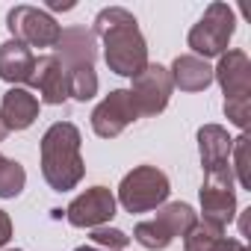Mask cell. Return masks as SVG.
Wrapping results in <instances>:
<instances>
[{"label": "cell", "instance_id": "obj_3", "mask_svg": "<svg viewBox=\"0 0 251 251\" xmlns=\"http://www.w3.org/2000/svg\"><path fill=\"white\" fill-rule=\"evenodd\" d=\"M236 30V15L227 3H210L201 21L189 30L186 45L192 48V56L198 59H213L227 53V45Z\"/></svg>", "mask_w": 251, "mask_h": 251}, {"label": "cell", "instance_id": "obj_13", "mask_svg": "<svg viewBox=\"0 0 251 251\" xmlns=\"http://www.w3.org/2000/svg\"><path fill=\"white\" fill-rule=\"evenodd\" d=\"M213 80H219L225 98H242L251 95V62L245 50H227L219 56V65L213 68Z\"/></svg>", "mask_w": 251, "mask_h": 251}, {"label": "cell", "instance_id": "obj_22", "mask_svg": "<svg viewBox=\"0 0 251 251\" xmlns=\"http://www.w3.org/2000/svg\"><path fill=\"white\" fill-rule=\"evenodd\" d=\"M230 175L242 189H251V175H248V136H236L233 139V151H230Z\"/></svg>", "mask_w": 251, "mask_h": 251}, {"label": "cell", "instance_id": "obj_23", "mask_svg": "<svg viewBox=\"0 0 251 251\" xmlns=\"http://www.w3.org/2000/svg\"><path fill=\"white\" fill-rule=\"evenodd\" d=\"M92 242L100 245V248H106V251H124V248H127V242H130V236L124 233V230H118V227L100 225V227L92 230Z\"/></svg>", "mask_w": 251, "mask_h": 251}, {"label": "cell", "instance_id": "obj_12", "mask_svg": "<svg viewBox=\"0 0 251 251\" xmlns=\"http://www.w3.org/2000/svg\"><path fill=\"white\" fill-rule=\"evenodd\" d=\"M56 48V59L65 68H95L98 59V39L92 30L86 27H68L59 33Z\"/></svg>", "mask_w": 251, "mask_h": 251}, {"label": "cell", "instance_id": "obj_19", "mask_svg": "<svg viewBox=\"0 0 251 251\" xmlns=\"http://www.w3.org/2000/svg\"><path fill=\"white\" fill-rule=\"evenodd\" d=\"M68 71V95L80 103L98 95V74L95 68H65Z\"/></svg>", "mask_w": 251, "mask_h": 251}, {"label": "cell", "instance_id": "obj_9", "mask_svg": "<svg viewBox=\"0 0 251 251\" xmlns=\"http://www.w3.org/2000/svg\"><path fill=\"white\" fill-rule=\"evenodd\" d=\"M115 216V195L106 189V186H92L86 189L83 195H77L68 210H65V219L68 225L74 227H100L106 225L109 219Z\"/></svg>", "mask_w": 251, "mask_h": 251}, {"label": "cell", "instance_id": "obj_18", "mask_svg": "<svg viewBox=\"0 0 251 251\" xmlns=\"http://www.w3.org/2000/svg\"><path fill=\"white\" fill-rule=\"evenodd\" d=\"M24 183H27L24 166L0 154V198H15V195H21Z\"/></svg>", "mask_w": 251, "mask_h": 251}, {"label": "cell", "instance_id": "obj_11", "mask_svg": "<svg viewBox=\"0 0 251 251\" xmlns=\"http://www.w3.org/2000/svg\"><path fill=\"white\" fill-rule=\"evenodd\" d=\"M198 151H201L204 175H227L230 172L233 136H227L222 124H204L198 130Z\"/></svg>", "mask_w": 251, "mask_h": 251}, {"label": "cell", "instance_id": "obj_10", "mask_svg": "<svg viewBox=\"0 0 251 251\" xmlns=\"http://www.w3.org/2000/svg\"><path fill=\"white\" fill-rule=\"evenodd\" d=\"M30 89L39 92V100L42 103H65L71 95H68V71L65 65L50 53V56H39L36 65H33V74H30Z\"/></svg>", "mask_w": 251, "mask_h": 251}, {"label": "cell", "instance_id": "obj_8", "mask_svg": "<svg viewBox=\"0 0 251 251\" xmlns=\"http://www.w3.org/2000/svg\"><path fill=\"white\" fill-rule=\"evenodd\" d=\"M175 92V83H172V74L169 68L163 65H145V71L139 77H133V86H130V95H133V103L139 109V115H157L169 106V98Z\"/></svg>", "mask_w": 251, "mask_h": 251}, {"label": "cell", "instance_id": "obj_5", "mask_svg": "<svg viewBox=\"0 0 251 251\" xmlns=\"http://www.w3.org/2000/svg\"><path fill=\"white\" fill-rule=\"evenodd\" d=\"M6 27L12 33V39L27 45V48H53L59 42V33H62V27L53 21L50 12H45L39 6H27V3L9 9Z\"/></svg>", "mask_w": 251, "mask_h": 251}, {"label": "cell", "instance_id": "obj_21", "mask_svg": "<svg viewBox=\"0 0 251 251\" xmlns=\"http://www.w3.org/2000/svg\"><path fill=\"white\" fill-rule=\"evenodd\" d=\"M225 236L222 227H213L207 222H198L186 236H183V251H216L219 239Z\"/></svg>", "mask_w": 251, "mask_h": 251}, {"label": "cell", "instance_id": "obj_27", "mask_svg": "<svg viewBox=\"0 0 251 251\" xmlns=\"http://www.w3.org/2000/svg\"><path fill=\"white\" fill-rule=\"evenodd\" d=\"M77 3H74V0H65V3H62V0H48V9H53V12H68V9H74Z\"/></svg>", "mask_w": 251, "mask_h": 251}, {"label": "cell", "instance_id": "obj_20", "mask_svg": "<svg viewBox=\"0 0 251 251\" xmlns=\"http://www.w3.org/2000/svg\"><path fill=\"white\" fill-rule=\"evenodd\" d=\"M133 239L148 248V251H163L172 245V233L160 225V219H148V222H139L136 230H133Z\"/></svg>", "mask_w": 251, "mask_h": 251}, {"label": "cell", "instance_id": "obj_14", "mask_svg": "<svg viewBox=\"0 0 251 251\" xmlns=\"http://www.w3.org/2000/svg\"><path fill=\"white\" fill-rule=\"evenodd\" d=\"M0 118H3L6 130H27L39 118V98L24 86H12L0 103Z\"/></svg>", "mask_w": 251, "mask_h": 251}, {"label": "cell", "instance_id": "obj_26", "mask_svg": "<svg viewBox=\"0 0 251 251\" xmlns=\"http://www.w3.org/2000/svg\"><path fill=\"white\" fill-rule=\"evenodd\" d=\"M216 251H248V248H245V242H242V239L222 236V239H219V245H216Z\"/></svg>", "mask_w": 251, "mask_h": 251}, {"label": "cell", "instance_id": "obj_24", "mask_svg": "<svg viewBox=\"0 0 251 251\" xmlns=\"http://www.w3.org/2000/svg\"><path fill=\"white\" fill-rule=\"evenodd\" d=\"M225 115L236 124L239 130L248 127L251 121V95H242V98H225Z\"/></svg>", "mask_w": 251, "mask_h": 251}, {"label": "cell", "instance_id": "obj_1", "mask_svg": "<svg viewBox=\"0 0 251 251\" xmlns=\"http://www.w3.org/2000/svg\"><path fill=\"white\" fill-rule=\"evenodd\" d=\"M95 39L103 42V59L109 65V71L121 74V77H139L148 65V45L139 33L136 18L121 9V6H109L100 9L92 27Z\"/></svg>", "mask_w": 251, "mask_h": 251}, {"label": "cell", "instance_id": "obj_6", "mask_svg": "<svg viewBox=\"0 0 251 251\" xmlns=\"http://www.w3.org/2000/svg\"><path fill=\"white\" fill-rule=\"evenodd\" d=\"M136 118H139V109L133 103L130 89H112L92 112V130L100 139H115Z\"/></svg>", "mask_w": 251, "mask_h": 251}, {"label": "cell", "instance_id": "obj_16", "mask_svg": "<svg viewBox=\"0 0 251 251\" xmlns=\"http://www.w3.org/2000/svg\"><path fill=\"white\" fill-rule=\"evenodd\" d=\"M172 74V83L180 89V92H204L210 83H213V68L207 59H198L192 53L186 56H177L175 65L169 68Z\"/></svg>", "mask_w": 251, "mask_h": 251}, {"label": "cell", "instance_id": "obj_4", "mask_svg": "<svg viewBox=\"0 0 251 251\" xmlns=\"http://www.w3.org/2000/svg\"><path fill=\"white\" fill-rule=\"evenodd\" d=\"M172 186L169 177L157 166H136L133 172L124 175L118 186V204L127 213H148L166 204Z\"/></svg>", "mask_w": 251, "mask_h": 251}, {"label": "cell", "instance_id": "obj_15", "mask_svg": "<svg viewBox=\"0 0 251 251\" xmlns=\"http://www.w3.org/2000/svg\"><path fill=\"white\" fill-rule=\"evenodd\" d=\"M33 65H36V56L27 45H21L15 39L0 45V80L3 83H12V86L30 83Z\"/></svg>", "mask_w": 251, "mask_h": 251}, {"label": "cell", "instance_id": "obj_7", "mask_svg": "<svg viewBox=\"0 0 251 251\" xmlns=\"http://www.w3.org/2000/svg\"><path fill=\"white\" fill-rule=\"evenodd\" d=\"M201 213L204 222L213 227H227L236 219V189H233V175H204L201 186Z\"/></svg>", "mask_w": 251, "mask_h": 251}, {"label": "cell", "instance_id": "obj_25", "mask_svg": "<svg viewBox=\"0 0 251 251\" xmlns=\"http://www.w3.org/2000/svg\"><path fill=\"white\" fill-rule=\"evenodd\" d=\"M9 239H12V222H9V216L3 210H0V248H3Z\"/></svg>", "mask_w": 251, "mask_h": 251}, {"label": "cell", "instance_id": "obj_17", "mask_svg": "<svg viewBox=\"0 0 251 251\" xmlns=\"http://www.w3.org/2000/svg\"><path fill=\"white\" fill-rule=\"evenodd\" d=\"M157 219H160V225L172 233V239L175 236H186L195 225H198V216H195V210L189 207V204H183V201H175V204H166L160 213H157Z\"/></svg>", "mask_w": 251, "mask_h": 251}, {"label": "cell", "instance_id": "obj_28", "mask_svg": "<svg viewBox=\"0 0 251 251\" xmlns=\"http://www.w3.org/2000/svg\"><path fill=\"white\" fill-rule=\"evenodd\" d=\"M6 133H9V130H6V124H3V118H0V142L6 139Z\"/></svg>", "mask_w": 251, "mask_h": 251}, {"label": "cell", "instance_id": "obj_29", "mask_svg": "<svg viewBox=\"0 0 251 251\" xmlns=\"http://www.w3.org/2000/svg\"><path fill=\"white\" fill-rule=\"evenodd\" d=\"M74 251H98L95 245H80V248H74Z\"/></svg>", "mask_w": 251, "mask_h": 251}, {"label": "cell", "instance_id": "obj_30", "mask_svg": "<svg viewBox=\"0 0 251 251\" xmlns=\"http://www.w3.org/2000/svg\"><path fill=\"white\" fill-rule=\"evenodd\" d=\"M9 251H21V248H9Z\"/></svg>", "mask_w": 251, "mask_h": 251}, {"label": "cell", "instance_id": "obj_2", "mask_svg": "<svg viewBox=\"0 0 251 251\" xmlns=\"http://www.w3.org/2000/svg\"><path fill=\"white\" fill-rule=\"evenodd\" d=\"M42 175L53 192L74 189L83 175L86 163L80 157V130L71 121H56L42 136Z\"/></svg>", "mask_w": 251, "mask_h": 251}]
</instances>
